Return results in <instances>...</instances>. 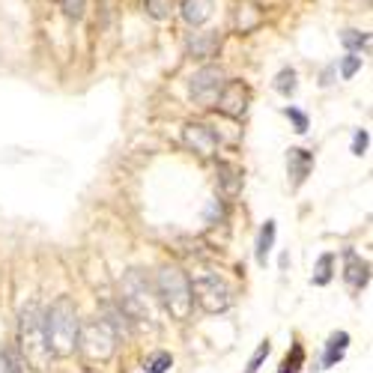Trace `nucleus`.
Instances as JSON below:
<instances>
[{
	"mask_svg": "<svg viewBox=\"0 0 373 373\" xmlns=\"http://www.w3.org/2000/svg\"><path fill=\"white\" fill-rule=\"evenodd\" d=\"M78 329H81V320H78L72 299L60 296L45 311V337H48L51 356H72L78 346Z\"/></svg>",
	"mask_w": 373,
	"mask_h": 373,
	"instance_id": "1",
	"label": "nucleus"
},
{
	"mask_svg": "<svg viewBox=\"0 0 373 373\" xmlns=\"http://www.w3.org/2000/svg\"><path fill=\"white\" fill-rule=\"evenodd\" d=\"M155 296L167 308L174 320H188L191 308H195V296H191V278L179 266H162L155 272Z\"/></svg>",
	"mask_w": 373,
	"mask_h": 373,
	"instance_id": "2",
	"label": "nucleus"
},
{
	"mask_svg": "<svg viewBox=\"0 0 373 373\" xmlns=\"http://www.w3.org/2000/svg\"><path fill=\"white\" fill-rule=\"evenodd\" d=\"M18 344L27 358V367L42 370L48 365L51 346H48V337H45V314L36 302H30L18 316Z\"/></svg>",
	"mask_w": 373,
	"mask_h": 373,
	"instance_id": "3",
	"label": "nucleus"
},
{
	"mask_svg": "<svg viewBox=\"0 0 373 373\" xmlns=\"http://www.w3.org/2000/svg\"><path fill=\"white\" fill-rule=\"evenodd\" d=\"M120 308L129 314L132 323H153L155 320V299L153 287L141 269H129L120 281Z\"/></svg>",
	"mask_w": 373,
	"mask_h": 373,
	"instance_id": "4",
	"label": "nucleus"
},
{
	"mask_svg": "<svg viewBox=\"0 0 373 373\" xmlns=\"http://www.w3.org/2000/svg\"><path fill=\"white\" fill-rule=\"evenodd\" d=\"M117 332L111 329V325L101 320H90L84 323L81 329H78V346H81V353L90 358V361H108L111 356L117 353Z\"/></svg>",
	"mask_w": 373,
	"mask_h": 373,
	"instance_id": "5",
	"label": "nucleus"
},
{
	"mask_svg": "<svg viewBox=\"0 0 373 373\" xmlns=\"http://www.w3.org/2000/svg\"><path fill=\"white\" fill-rule=\"evenodd\" d=\"M191 296L206 314H224L233 304V290L230 284L216 272H203L191 281Z\"/></svg>",
	"mask_w": 373,
	"mask_h": 373,
	"instance_id": "6",
	"label": "nucleus"
},
{
	"mask_svg": "<svg viewBox=\"0 0 373 373\" xmlns=\"http://www.w3.org/2000/svg\"><path fill=\"white\" fill-rule=\"evenodd\" d=\"M224 84H227V75H224L221 66L206 63V66H200V69L191 75L188 93H191V99H195L197 105L209 108V105H216V99H218V93H221Z\"/></svg>",
	"mask_w": 373,
	"mask_h": 373,
	"instance_id": "7",
	"label": "nucleus"
},
{
	"mask_svg": "<svg viewBox=\"0 0 373 373\" xmlns=\"http://www.w3.org/2000/svg\"><path fill=\"white\" fill-rule=\"evenodd\" d=\"M248 101H251V93H248V87H245L242 81H227V84L221 87L216 105H218V111H221L224 117L239 120V117H245Z\"/></svg>",
	"mask_w": 373,
	"mask_h": 373,
	"instance_id": "8",
	"label": "nucleus"
},
{
	"mask_svg": "<svg viewBox=\"0 0 373 373\" xmlns=\"http://www.w3.org/2000/svg\"><path fill=\"white\" fill-rule=\"evenodd\" d=\"M183 141L188 150H195L197 155H216V150H218V134L209 126H203V122H188L183 132Z\"/></svg>",
	"mask_w": 373,
	"mask_h": 373,
	"instance_id": "9",
	"label": "nucleus"
},
{
	"mask_svg": "<svg viewBox=\"0 0 373 373\" xmlns=\"http://www.w3.org/2000/svg\"><path fill=\"white\" fill-rule=\"evenodd\" d=\"M344 263H346L344 278H346L349 290H353V293L365 290L367 281H370V266H367V260H361V257L353 251V248H346V251H344Z\"/></svg>",
	"mask_w": 373,
	"mask_h": 373,
	"instance_id": "10",
	"label": "nucleus"
},
{
	"mask_svg": "<svg viewBox=\"0 0 373 373\" xmlns=\"http://www.w3.org/2000/svg\"><path fill=\"white\" fill-rule=\"evenodd\" d=\"M287 171L293 176V188H299L314 171V155L308 150H299V146H296V150H290L287 153Z\"/></svg>",
	"mask_w": 373,
	"mask_h": 373,
	"instance_id": "11",
	"label": "nucleus"
},
{
	"mask_svg": "<svg viewBox=\"0 0 373 373\" xmlns=\"http://www.w3.org/2000/svg\"><path fill=\"white\" fill-rule=\"evenodd\" d=\"M179 13H183V18L191 27H200L212 18V13H216V0H183V9H179Z\"/></svg>",
	"mask_w": 373,
	"mask_h": 373,
	"instance_id": "12",
	"label": "nucleus"
},
{
	"mask_svg": "<svg viewBox=\"0 0 373 373\" xmlns=\"http://www.w3.org/2000/svg\"><path fill=\"white\" fill-rule=\"evenodd\" d=\"M221 48V36L212 30H203V33H195L188 39V51L191 57H216V51Z\"/></svg>",
	"mask_w": 373,
	"mask_h": 373,
	"instance_id": "13",
	"label": "nucleus"
},
{
	"mask_svg": "<svg viewBox=\"0 0 373 373\" xmlns=\"http://www.w3.org/2000/svg\"><path fill=\"white\" fill-rule=\"evenodd\" d=\"M346 346H349V335H346V332H335V335L329 337V344H325V353H323V367H335L337 361L344 358Z\"/></svg>",
	"mask_w": 373,
	"mask_h": 373,
	"instance_id": "14",
	"label": "nucleus"
},
{
	"mask_svg": "<svg viewBox=\"0 0 373 373\" xmlns=\"http://www.w3.org/2000/svg\"><path fill=\"white\" fill-rule=\"evenodd\" d=\"M218 183L224 188V195L227 197H236L239 195V188H242V174H239V167L230 164V162H221L218 164Z\"/></svg>",
	"mask_w": 373,
	"mask_h": 373,
	"instance_id": "15",
	"label": "nucleus"
},
{
	"mask_svg": "<svg viewBox=\"0 0 373 373\" xmlns=\"http://www.w3.org/2000/svg\"><path fill=\"white\" fill-rule=\"evenodd\" d=\"M101 320H105L111 329L117 332V337H129L132 332V320H129V314L120 308V304H105V314H101Z\"/></svg>",
	"mask_w": 373,
	"mask_h": 373,
	"instance_id": "16",
	"label": "nucleus"
},
{
	"mask_svg": "<svg viewBox=\"0 0 373 373\" xmlns=\"http://www.w3.org/2000/svg\"><path fill=\"white\" fill-rule=\"evenodd\" d=\"M275 233H278L275 221H266L263 227H260V236H257V263L260 266H266V257H269V251H272V245H275Z\"/></svg>",
	"mask_w": 373,
	"mask_h": 373,
	"instance_id": "17",
	"label": "nucleus"
},
{
	"mask_svg": "<svg viewBox=\"0 0 373 373\" xmlns=\"http://www.w3.org/2000/svg\"><path fill=\"white\" fill-rule=\"evenodd\" d=\"M332 269H335V254H323L320 260H316V266H314V275H311V281L316 287H325L332 281Z\"/></svg>",
	"mask_w": 373,
	"mask_h": 373,
	"instance_id": "18",
	"label": "nucleus"
},
{
	"mask_svg": "<svg viewBox=\"0 0 373 373\" xmlns=\"http://www.w3.org/2000/svg\"><path fill=\"white\" fill-rule=\"evenodd\" d=\"M341 42H344L346 51L361 54V51H367L370 36H367V33H361V30H344V33H341Z\"/></svg>",
	"mask_w": 373,
	"mask_h": 373,
	"instance_id": "19",
	"label": "nucleus"
},
{
	"mask_svg": "<svg viewBox=\"0 0 373 373\" xmlns=\"http://www.w3.org/2000/svg\"><path fill=\"white\" fill-rule=\"evenodd\" d=\"M143 9H146V15H150V18L164 21V18H171L174 0H143Z\"/></svg>",
	"mask_w": 373,
	"mask_h": 373,
	"instance_id": "20",
	"label": "nucleus"
},
{
	"mask_svg": "<svg viewBox=\"0 0 373 373\" xmlns=\"http://www.w3.org/2000/svg\"><path fill=\"white\" fill-rule=\"evenodd\" d=\"M296 69H281L278 75H275V90L281 96H293L296 93Z\"/></svg>",
	"mask_w": 373,
	"mask_h": 373,
	"instance_id": "21",
	"label": "nucleus"
},
{
	"mask_svg": "<svg viewBox=\"0 0 373 373\" xmlns=\"http://www.w3.org/2000/svg\"><path fill=\"white\" fill-rule=\"evenodd\" d=\"M0 373H27L24 358H18L15 353L3 349V353H0Z\"/></svg>",
	"mask_w": 373,
	"mask_h": 373,
	"instance_id": "22",
	"label": "nucleus"
},
{
	"mask_svg": "<svg viewBox=\"0 0 373 373\" xmlns=\"http://www.w3.org/2000/svg\"><path fill=\"white\" fill-rule=\"evenodd\" d=\"M302 365H304V349H302L299 344H293V353L284 358V365H281L278 373H299Z\"/></svg>",
	"mask_w": 373,
	"mask_h": 373,
	"instance_id": "23",
	"label": "nucleus"
},
{
	"mask_svg": "<svg viewBox=\"0 0 373 373\" xmlns=\"http://www.w3.org/2000/svg\"><path fill=\"white\" fill-rule=\"evenodd\" d=\"M257 21H260V13H257L254 6H239V13H236V27H239L242 33L251 30Z\"/></svg>",
	"mask_w": 373,
	"mask_h": 373,
	"instance_id": "24",
	"label": "nucleus"
},
{
	"mask_svg": "<svg viewBox=\"0 0 373 373\" xmlns=\"http://www.w3.org/2000/svg\"><path fill=\"white\" fill-rule=\"evenodd\" d=\"M358 69H361V54L349 51L346 57H341V78H344V81H349V78H353Z\"/></svg>",
	"mask_w": 373,
	"mask_h": 373,
	"instance_id": "25",
	"label": "nucleus"
},
{
	"mask_svg": "<svg viewBox=\"0 0 373 373\" xmlns=\"http://www.w3.org/2000/svg\"><path fill=\"white\" fill-rule=\"evenodd\" d=\"M174 365V358H171V353H155L150 361H146V373H167V367Z\"/></svg>",
	"mask_w": 373,
	"mask_h": 373,
	"instance_id": "26",
	"label": "nucleus"
},
{
	"mask_svg": "<svg viewBox=\"0 0 373 373\" xmlns=\"http://www.w3.org/2000/svg\"><path fill=\"white\" fill-rule=\"evenodd\" d=\"M272 353V346H269V341H263L257 346V353L251 356V361H248V367H245V373H257L260 367H263V361H266V356Z\"/></svg>",
	"mask_w": 373,
	"mask_h": 373,
	"instance_id": "27",
	"label": "nucleus"
},
{
	"mask_svg": "<svg viewBox=\"0 0 373 373\" xmlns=\"http://www.w3.org/2000/svg\"><path fill=\"white\" fill-rule=\"evenodd\" d=\"M63 3V13L69 15L72 21H78V18H84V9H87V0H60Z\"/></svg>",
	"mask_w": 373,
	"mask_h": 373,
	"instance_id": "28",
	"label": "nucleus"
},
{
	"mask_svg": "<svg viewBox=\"0 0 373 373\" xmlns=\"http://www.w3.org/2000/svg\"><path fill=\"white\" fill-rule=\"evenodd\" d=\"M367 143H370L367 129H358V132L353 134V153H356V155H365V153H367Z\"/></svg>",
	"mask_w": 373,
	"mask_h": 373,
	"instance_id": "29",
	"label": "nucleus"
},
{
	"mask_svg": "<svg viewBox=\"0 0 373 373\" xmlns=\"http://www.w3.org/2000/svg\"><path fill=\"white\" fill-rule=\"evenodd\" d=\"M284 114L293 120V126H296V132H299V134H304V132H308V117H304L299 108H287Z\"/></svg>",
	"mask_w": 373,
	"mask_h": 373,
	"instance_id": "30",
	"label": "nucleus"
}]
</instances>
